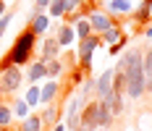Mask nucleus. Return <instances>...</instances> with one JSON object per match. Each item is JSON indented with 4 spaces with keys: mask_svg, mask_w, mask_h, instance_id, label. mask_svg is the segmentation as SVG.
Segmentation results:
<instances>
[{
    "mask_svg": "<svg viewBox=\"0 0 152 131\" xmlns=\"http://www.w3.org/2000/svg\"><path fill=\"white\" fill-rule=\"evenodd\" d=\"M142 55L144 50H126V58H129V66H126V97L129 100H142L147 92H144V68H142Z\"/></svg>",
    "mask_w": 152,
    "mask_h": 131,
    "instance_id": "nucleus-1",
    "label": "nucleus"
},
{
    "mask_svg": "<svg viewBox=\"0 0 152 131\" xmlns=\"http://www.w3.org/2000/svg\"><path fill=\"white\" fill-rule=\"evenodd\" d=\"M34 47H37V37L31 34L29 29H24L18 37L13 40L11 45V50H8V63L16 66V68H21V66H29L31 60H34Z\"/></svg>",
    "mask_w": 152,
    "mask_h": 131,
    "instance_id": "nucleus-2",
    "label": "nucleus"
},
{
    "mask_svg": "<svg viewBox=\"0 0 152 131\" xmlns=\"http://www.w3.org/2000/svg\"><path fill=\"white\" fill-rule=\"evenodd\" d=\"M21 84H24V71L16 68V66H11L8 58H3L0 60V92H3V97L13 94Z\"/></svg>",
    "mask_w": 152,
    "mask_h": 131,
    "instance_id": "nucleus-3",
    "label": "nucleus"
},
{
    "mask_svg": "<svg viewBox=\"0 0 152 131\" xmlns=\"http://www.w3.org/2000/svg\"><path fill=\"white\" fill-rule=\"evenodd\" d=\"M100 34H92L87 40H79V47H76V53H79V68L84 73L92 71V55H94V50L100 47Z\"/></svg>",
    "mask_w": 152,
    "mask_h": 131,
    "instance_id": "nucleus-4",
    "label": "nucleus"
},
{
    "mask_svg": "<svg viewBox=\"0 0 152 131\" xmlns=\"http://www.w3.org/2000/svg\"><path fill=\"white\" fill-rule=\"evenodd\" d=\"M26 29L37 37V40H42L47 31H50V16L42 13L39 8H31V13H29V21H26Z\"/></svg>",
    "mask_w": 152,
    "mask_h": 131,
    "instance_id": "nucleus-5",
    "label": "nucleus"
},
{
    "mask_svg": "<svg viewBox=\"0 0 152 131\" xmlns=\"http://www.w3.org/2000/svg\"><path fill=\"white\" fill-rule=\"evenodd\" d=\"M97 105H100V100H89L84 105V110L79 113V126L84 131H97L100 129V123H97Z\"/></svg>",
    "mask_w": 152,
    "mask_h": 131,
    "instance_id": "nucleus-6",
    "label": "nucleus"
},
{
    "mask_svg": "<svg viewBox=\"0 0 152 131\" xmlns=\"http://www.w3.org/2000/svg\"><path fill=\"white\" fill-rule=\"evenodd\" d=\"M87 18H89L92 31H94V34H102V31L110 29L113 24H118V21L107 13V11H102V8H94V11H89V16H87Z\"/></svg>",
    "mask_w": 152,
    "mask_h": 131,
    "instance_id": "nucleus-7",
    "label": "nucleus"
},
{
    "mask_svg": "<svg viewBox=\"0 0 152 131\" xmlns=\"http://www.w3.org/2000/svg\"><path fill=\"white\" fill-rule=\"evenodd\" d=\"M61 45H58V40L55 37H42V50H39V55H37V60H42V63H50L53 58H61Z\"/></svg>",
    "mask_w": 152,
    "mask_h": 131,
    "instance_id": "nucleus-8",
    "label": "nucleus"
},
{
    "mask_svg": "<svg viewBox=\"0 0 152 131\" xmlns=\"http://www.w3.org/2000/svg\"><path fill=\"white\" fill-rule=\"evenodd\" d=\"M24 79L29 81V87L31 84H39V81H45L47 79V66L42 63V60H31L29 66H26V71H24Z\"/></svg>",
    "mask_w": 152,
    "mask_h": 131,
    "instance_id": "nucleus-9",
    "label": "nucleus"
},
{
    "mask_svg": "<svg viewBox=\"0 0 152 131\" xmlns=\"http://www.w3.org/2000/svg\"><path fill=\"white\" fill-rule=\"evenodd\" d=\"M58 94H61V81L45 79V84L39 87V105H53V102H58Z\"/></svg>",
    "mask_w": 152,
    "mask_h": 131,
    "instance_id": "nucleus-10",
    "label": "nucleus"
},
{
    "mask_svg": "<svg viewBox=\"0 0 152 131\" xmlns=\"http://www.w3.org/2000/svg\"><path fill=\"white\" fill-rule=\"evenodd\" d=\"M113 92V68H107L97 76V89H94V100H105Z\"/></svg>",
    "mask_w": 152,
    "mask_h": 131,
    "instance_id": "nucleus-11",
    "label": "nucleus"
},
{
    "mask_svg": "<svg viewBox=\"0 0 152 131\" xmlns=\"http://www.w3.org/2000/svg\"><path fill=\"white\" fill-rule=\"evenodd\" d=\"M61 116H63V108L58 102H53V105H45V110L39 113V121L45 129H53L55 123H61Z\"/></svg>",
    "mask_w": 152,
    "mask_h": 131,
    "instance_id": "nucleus-12",
    "label": "nucleus"
},
{
    "mask_svg": "<svg viewBox=\"0 0 152 131\" xmlns=\"http://www.w3.org/2000/svg\"><path fill=\"white\" fill-rule=\"evenodd\" d=\"M123 97H126L123 92H115V89H113L105 100H100V102H105V108L113 113V118H115V116H121V113H123Z\"/></svg>",
    "mask_w": 152,
    "mask_h": 131,
    "instance_id": "nucleus-13",
    "label": "nucleus"
},
{
    "mask_svg": "<svg viewBox=\"0 0 152 131\" xmlns=\"http://www.w3.org/2000/svg\"><path fill=\"white\" fill-rule=\"evenodd\" d=\"M123 37H126V34H123L121 24H113L110 29H105L102 34H100V42H102V45H107V47H113L115 42H121Z\"/></svg>",
    "mask_w": 152,
    "mask_h": 131,
    "instance_id": "nucleus-14",
    "label": "nucleus"
},
{
    "mask_svg": "<svg viewBox=\"0 0 152 131\" xmlns=\"http://www.w3.org/2000/svg\"><path fill=\"white\" fill-rule=\"evenodd\" d=\"M134 24H152V0H142L139 8L134 11Z\"/></svg>",
    "mask_w": 152,
    "mask_h": 131,
    "instance_id": "nucleus-15",
    "label": "nucleus"
},
{
    "mask_svg": "<svg viewBox=\"0 0 152 131\" xmlns=\"http://www.w3.org/2000/svg\"><path fill=\"white\" fill-rule=\"evenodd\" d=\"M107 13L113 16H129L131 13V0H107Z\"/></svg>",
    "mask_w": 152,
    "mask_h": 131,
    "instance_id": "nucleus-16",
    "label": "nucleus"
},
{
    "mask_svg": "<svg viewBox=\"0 0 152 131\" xmlns=\"http://www.w3.org/2000/svg\"><path fill=\"white\" fill-rule=\"evenodd\" d=\"M55 40H58V45H61V47H71V45H74V40H76V31H74V26L63 24L61 29H58V34H55Z\"/></svg>",
    "mask_w": 152,
    "mask_h": 131,
    "instance_id": "nucleus-17",
    "label": "nucleus"
},
{
    "mask_svg": "<svg viewBox=\"0 0 152 131\" xmlns=\"http://www.w3.org/2000/svg\"><path fill=\"white\" fill-rule=\"evenodd\" d=\"M68 66L63 63V58H53L50 63H47V79H53V81H61L63 71H66Z\"/></svg>",
    "mask_w": 152,
    "mask_h": 131,
    "instance_id": "nucleus-18",
    "label": "nucleus"
},
{
    "mask_svg": "<svg viewBox=\"0 0 152 131\" xmlns=\"http://www.w3.org/2000/svg\"><path fill=\"white\" fill-rule=\"evenodd\" d=\"M45 126H42V121H39V113H29V116L21 121V126H18V131H42Z\"/></svg>",
    "mask_w": 152,
    "mask_h": 131,
    "instance_id": "nucleus-19",
    "label": "nucleus"
},
{
    "mask_svg": "<svg viewBox=\"0 0 152 131\" xmlns=\"http://www.w3.org/2000/svg\"><path fill=\"white\" fill-rule=\"evenodd\" d=\"M97 123H100V129H110L113 126V113L105 108V102L97 105Z\"/></svg>",
    "mask_w": 152,
    "mask_h": 131,
    "instance_id": "nucleus-20",
    "label": "nucleus"
},
{
    "mask_svg": "<svg viewBox=\"0 0 152 131\" xmlns=\"http://www.w3.org/2000/svg\"><path fill=\"white\" fill-rule=\"evenodd\" d=\"M13 126V110H11V105L8 102H0V129H11Z\"/></svg>",
    "mask_w": 152,
    "mask_h": 131,
    "instance_id": "nucleus-21",
    "label": "nucleus"
},
{
    "mask_svg": "<svg viewBox=\"0 0 152 131\" xmlns=\"http://www.w3.org/2000/svg\"><path fill=\"white\" fill-rule=\"evenodd\" d=\"M11 110H13V118H24L29 116V105L24 102V97H16V100H11Z\"/></svg>",
    "mask_w": 152,
    "mask_h": 131,
    "instance_id": "nucleus-22",
    "label": "nucleus"
},
{
    "mask_svg": "<svg viewBox=\"0 0 152 131\" xmlns=\"http://www.w3.org/2000/svg\"><path fill=\"white\" fill-rule=\"evenodd\" d=\"M74 31H76V40H87V37H92V34H94V31H92L89 18H81V21L74 26Z\"/></svg>",
    "mask_w": 152,
    "mask_h": 131,
    "instance_id": "nucleus-23",
    "label": "nucleus"
},
{
    "mask_svg": "<svg viewBox=\"0 0 152 131\" xmlns=\"http://www.w3.org/2000/svg\"><path fill=\"white\" fill-rule=\"evenodd\" d=\"M50 18H63L66 16V0H50Z\"/></svg>",
    "mask_w": 152,
    "mask_h": 131,
    "instance_id": "nucleus-24",
    "label": "nucleus"
},
{
    "mask_svg": "<svg viewBox=\"0 0 152 131\" xmlns=\"http://www.w3.org/2000/svg\"><path fill=\"white\" fill-rule=\"evenodd\" d=\"M94 89H97V79H92V76H87V79L81 81V92H79V94L89 100L92 94H94Z\"/></svg>",
    "mask_w": 152,
    "mask_h": 131,
    "instance_id": "nucleus-25",
    "label": "nucleus"
},
{
    "mask_svg": "<svg viewBox=\"0 0 152 131\" xmlns=\"http://www.w3.org/2000/svg\"><path fill=\"white\" fill-rule=\"evenodd\" d=\"M24 102H26L29 108L39 105V87H37V84H31V87L26 89V94H24Z\"/></svg>",
    "mask_w": 152,
    "mask_h": 131,
    "instance_id": "nucleus-26",
    "label": "nucleus"
},
{
    "mask_svg": "<svg viewBox=\"0 0 152 131\" xmlns=\"http://www.w3.org/2000/svg\"><path fill=\"white\" fill-rule=\"evenodd\" d=\"M11 21H13V13H5L3 18H0V40H3V34L8 31V26H11Z\"/></svg>",
    "mask_w": 152,
    "mask_h": 131,
    "instance_id": "nucleus-27",
    "label": "nucleus"
},
{
    "mask_svg": "<svg viewBox=\"0 0 152 131\" xmlns=\"http://www.w3.org/2000/svg\"><path fill=\"white\" fill-rule=\"evenodd\" d=\"M126 45H129V37H123L121 42H115L113 47H107V55H118V53H121V50L126 47Z\"/></svg>",
    "mask_w": 152,
    "mask_h": 131,
    "instance_id": "nucleus-28",
    "label": "nucleus"
},
{
    "mask_svg": "<svg viewBox=\"0 0 152 131\" xmlns=\"http://www.w3.org/2000/svg\"><path fill=\"white\" fill-rule=\"evenodd\" d=\"M34 8L45 11V8H50V0H34Z\"/></svg>",
    "mask_w": 152,
    "mask_h": 131,
    "instance_id": "nucleus-29",
    "label": "nucleus"
},
{
    "mask_svg": "<svg viewBox=\"0 0 152 131\" xmlns=\"http://www.w3.org/2000/svg\"><path fill=\"white\" fill-rule=\"evenodd\" d=\"M142 31H144V37H147V40H152V24H147Z\"/></svg>",
    "mask_w": 152,
    "mask_h": 131,
    "instance_id": "nucleus-30",
    "label": "nucleus"
},
{
    "mask_svg": "<svg viewBox=\"0 0 152 131\" xmlns=\"http://www.w3.org/2000/svg\"><path fill=\"white\" fill-rule=\"evenodd\" d=\"M5 13H8V8H5V0H0V18H3Z\"/></svg>",
    "mask_w": 152,
    "mask_h": 131,
    "instance_id": "nucleus-31",
    "label": "nucleus"
},
{
    "mask_svg": "<svg viewBox=\"0 0 152 131\" xmlns=\"http://www.w3.org/2000/svg\"><path fill=\"white\" fill-rule=\"evenodd\" d=\"M53 131H68V129H66V123H55V126H53Z\"/></svg>",
    "mask_w": 152,
    "mask_h": 131,
    "instance_id": "nucleus-32",
    "label": "nucleus"
},
{
    "mask_svg": "<svg viewBox=\"0 0 152 131\" xmlns=\"http://www.w3.org/2000/svg\"><path fill=\"white\" fill-rule=\"evenodd\" d=\"M42 131H53V129H42Z\"/></svg>",
    "mask_w": 152,
    "mask_h": 131,
    "instance_id": "nucleus-33",
    "label": "nucleus"
}]
</instances>
